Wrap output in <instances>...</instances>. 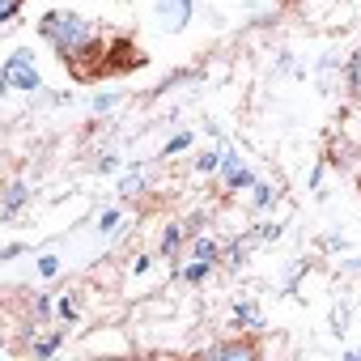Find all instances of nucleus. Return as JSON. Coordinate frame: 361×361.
Masks as SVG:
<instances>
[{"label": "nucleus", "mask_w": 361, "mask_h": 361, "mask_svg": "<svg viewBox=\"0 0 361 361\" xmlns=\"http://www.w3.org/2000/svg\"><path fill=\"white\" fill-rule=\"evenodd\" d=\"M68 340V331L60 327V331H47V336H39L35 344H30V353H35V361H51L56 353H60V344Z\"/></svg>", "instance_id": "12"}, {"label": "nucleus", "mask_w": 361, "mask_h": 361, "mask_svg": "<svg viewBox=\"0 0 361 361\" xmlns=\"http://www.w3.org/2000/svg\"><path fill=\"white\" fill-rule=\"evenodd\" d=\"M276 204V188L268 183V178H255V188H251V213H268Z\"/></svg>", "instance_id": "13"}, {"label": "nucleus", "mask_w": 361, "mask_h": 361, "mask_svg": "<svg viewBox=\"0 0 361 361\" xmlns=\"http://www.w3.org/2000/svg\"><path fill=\"white\" fill-rule=\"evenodd\" d=\"M192 170H196V174H204V178L221 174V149H200V153L192 157Z\"/></svg>", "instance_id": "14"}, {"label": "nucleus", "mask_w": 361, "mask_h": 361, "mask_svg": "<svg viewBox=\"0 0 361 361\" xmlns=\"http://www.w3.org/2000/svg\"><path fill=\"white\" fill-rule=\"evenodd\" d=\"M60 268H64V264H60V255H56V251H47V255H39V276H43V281H51V276H60Z\"/></svg>", "instance_id": "24"}, {"label": "nucleus", "mask_w": 361, "mask_h": 361, "mask_svg": "<svg viewBox=\"0 0 361 361\" xmlns=\"http://www.w3.org/2000/svg\"><path fill=\"white\" fill-rule=\"evenodd\" d=\"M119 221H123V213H119V209H102V213H98V221H94V230H98V234H115V230H119Z\"/></svg>", "instance_id": "21"}, {"label": "nucleus", "mask_w": 361, "mask_h": 361, "mask_svg": "<svg viewBox=\"0 0 361 361\" xmlns=\"http://www.w3.org/2000/svg\"><path fill=\"white\" fill-rule=\"evenodd\" d=\"M251 234H255V243H276V238L285 234V226H281V221H264V226H255Z\"/></svg>", "instance_id": "23"}, {"label": "nucleus", "mask_w": 361, "mask_h": 361, "mask_svg": "<svg viewBox=\"0 0 361 361\" xmlns=\"http://www.w3.org/2000/svg\"><path fill=\"white\" fill-rule=\"evenodd\" d=\"M115 192H119V200H140V196H145V170H140V161H136V166H128V170L119 174Z\"/></svg>", "instance_id": "10"}, {"label": "nucleus", "mask_w": 361, "mask_h": 361, "mask_svg": "<svg viewBox=\"0 0 361 361\" xmlns=\"http://www.w3.org/2000/svg\"><path fill=\"white\" fill-rule=\"evenodd\" d=\"M188 243H192V230L188 226H178V221H170L166 230H161V238H157V259H166V264H183L188 259Z\"/></svg>", "instance_id": "5"}, {"label": "nucleus", "mask_w": 361, "mask_h": 361, "mask_svg": "<svg viewBox=\"0 0 361 361\" xmlns=\"http://www.w3.org/2000/svg\"><path fill=\"white\" fill-rule=\"evenodd\" d=\"M149 268H153V255H136L132 259V276H145Z\"/></svg>", "instance_id": "28"}, {"label": "nucleus", "mask_w": 361, "mask_h": 361, "mask_svg": "<svg viewBox=\"0 0 361 361\" xmlns=\"http://www.w3.org/2000/svg\"><path fill=\"white\" fill-rule=\"evenodd\" d=\"M196 145V132H174L166 145H161V157H174V153H188Z\"/></svg>", "instance_id": "19"}, {"label": "nucleus", "mask_w": 361, "mask_h": 361, "mask_svg": "<svg viewBox=\"0 0 361 361\" xmlns=\"http://www.w3.org/2000/svg\"><path fill=\"white\" fill-rule=\"evenodd\" d=\"M251 247H255V234L247 230L243 238H234V243L226 247V264H230V268H243V264H247V255H251Z\"/></svg>", "instance_id": "15"}, {"label": "nucleus", "mask_w": 361, "mask_h": 361, "mask_svg": "<svg viewBox=\"0 0 361 361\" xmlns=\"http://www.w3.org/2000/svg\"><path fill=\"white\" fill-rule=\"evenodd\" d=\"M18 13H22V0H0V26H13L18 22Z\"/></svg>", "instance_id": "25"}, {"label": "nucleus", "mask_w": 361, "mask_h": 361, "mask_svg": "<svg viewBox=\"0 0 361 361\" xmlns=\"http://www.w3.org/2000/svg\"><path fill=\"white\" fill-rule=\"evenodd\" d=\"M357 327H361V319H357Z\"/></svg>", "instance_id": "30"}, {"label": "nucleus", "mask_w": 361, "mask_h": 361, "mask_svg": "<svg viewBox=\"0 0 361 361\" xmlns=\"http://www.w3.org/2000/svg\"><path fill=\"white\" fill-rule=\"evenodd\" d=\"M0 85H5L9 94H30L35 102L47 94L43 73H39V64H35V51H30V47H13V51L5 56V64H0Z\"/></svg>", "instance_id": "2"}, {"label": "nucleus", "mask_w": 361, "mask_h": 361, "mask_svg": "<svg viewBox=\"0 0 361 361\" xmlns=\"http://www.w3.org/2000/svg\"><path fill=\"white\" fill-rule=\"evenodd\" d=\"M204 357H217V361H251V357H259V344H251V340H217V344L204 348Z\"/></svg>", "instance_id": "6"}, {"label": "nucleus", "mask_w": 361, "mask_h": 361, "mask_svg": "<svg viewBox=\"0 0 361 361\" xmlns=\"http://www.w3.org/2000/svg\"><path fill=\"white\" fill-rule=\"evenodd\" d=\"M30 204V188H26V178H13V183L5 188V204H0V221H13L22 209Z\"/></svg>", "instance_id": "7"}, {"label": "nucleus", "mask_w": 361, "mask_h": 361, "mask_svg": "<svg viewBox=\"0 0 361 361\" xmlns=\"http://www.w3.org/2000/svg\"><path fill=\"white\" fill-rule=\"evenodd\" d=\"M234 327H238V331H259V327H264V310H259L255 298L234 302Z\"/></svg>", "instance_id": "9"}, {"label": "nucleus", "mask_w": 361, "mask_h": 361, "mask_svg": "<svg viewBox=\"0 0 361 361\" xmlns=\"http://www.w3.org/2000/svg\"><path fill=\"white\" fill-rule=\"evenodd\" d=\"M344 85H348L353 98H361V47L344 60Z\"/></svg>", "instance_id": "18"}, {"label": "nucleus", "mask_w": 361, "mask_h": 361, "mask_svg": "<svg viewBox=\"0 0 361 361\" xmlns=\"http://www.w3.org/2000/svg\"><path fill=\"white\" fill-rule=\"evenodd\" d=\"M188 255H192V259H209V264H221V259H226V247H221L213 234H192V243H188Z\"/></svg>", "instance_id": "8"}, {"label": "nucleus", "mask_w": 361, "mask_h": 361, "mask_svg": "<svg viewBox=\"0 0 361 361\" xmlns=\"http://www.w3.org/2000/svg\"><path fill=\"white\" fill-rule=\"evenodd\" d=\"M357 157H361V119H357Z\"/></svg>", "instance_id": "29"}, {"label": "nucleus", "mask_w": 361, "mask_h": 361, "mask_svg": "<svg viewBox=\"0 0 361 361\" xmlns=\"http://www.w3.org/2000/svg\"><path fill=\"white\" fill-rule=\"evenodd\" d=\"M56 314H60L64 323H77V319H81V302H77V293H64V298H56Z\"/></svg>", "instance_id": "20"}, {"label": "nucleus", "mask_w": 361, "mask_h": 361, "mask_svg": "<svg viewBox=\"0 0 361 361\" xmlns=\"http://www.w3.org/2000/svg\"><path fill=\"white\" fill-rule=\"evenodd\" d=\"M30 247L26 243H5V251H0V264H13V259H22Z\"/></svg>", "instance_id": "26"}, {"label": "nucleus", "mask_w": 361, "mask_h": 361, "mask_svg": "<svg viewBox=\"0 0 361 361\" xmlns=\"http://www.w3.org/2000/svg\"><path fill=\"white\" fill-rule=\"evenodd\" d=\"M327 331H331V336H344V331H353V310H348V302H336V306H331Z\"/></svg>", "instance_id": "17"}, {"label": "nucleus", "mask_w": 361, "mask_h": 361, "mask_svg": "<svg viewBox=\"0 0 361 361\" xmlns=\"http://www.w3.org/2000/svg\"><path fill=\"white\" fill-rule=\"evenodd\" d=\"M119 102H123L119 90H98V94H90V111H94V115H111Z\"/></svg>", "instance_id": "16"}, {"label": "nucleus", "mask_w": 361, "mask_h": 361, "mask_svg": "<svg viewBox=\"0 0 361 361\" xmlns=\"http://www.w3.org/2000/svg\"><path fill=\"white\" fill-rule=\"evenodd\" d=\"M39 39L56 51V60H64L68 68L81 64L90 51L102 47L106 35H98V26L85 18V13H73V9H47L39 18Z\"/></svg>", "instance_id": "1"}, {"label": "nucleus", "mask_w": 361, "mask_h": 361, "mask_svg": "<svg viewBox=\"0 0 361 361\" xmlns=\"http://www.w3.org/2000/svg\"><path fill=\"white\" fill-rule=\"evenodd\" d=\"M153 30L161 35H183L192 22H196V0H153Z\"/></svg>", "instance_id": "3"}, {"label": "nucleus", "mask_w": 361, "mask_h": 361, "mask_svg": "<svg viewBox=\"0 0 361 361\" xmlns=\"http://www.w3.org/2000/svg\"><path fill=\"white\" fill-rule=\"evenodd\" d=\"M30 310H35V319H39V323H47V319L56 314V298H51V293H35Z\"/></svg>", "instance_id": "22"}, {"label": "nucleus", "mask_w": 361, "mask_h": 361, "mask_svg": "<svg viewBox=\"0 0 361 361\" xmlns=\"http://www.w3.org/2000/svg\"><path fill=\"white\" fill-rule=\"evenodd\" d=\"M94 170H98V174H115V170H119V153H102V157L94 161Z\"/></svg>", "instance_id": "27"}, {"label": "nucleus", "mask_w": 361, "mask_h": 361, "mask_svg": "<svg viewBox=\"0 0 361 361\" xmlns=\"http://www.w3.org/2000/svg\"><path fill=\"white\" fill-rule=\"evenodd\" d=\"M213 268H217V264H209V259H192V255H188V264H178V268H174V281H183V285H204V281L213 276Z\"/></svg>", "instance_id": "11"}, {"label": "nucleus", "mask_w": 361, "mask_h": 361, "mask_svg": "<svg viewBox=\"0 0 361 361\" xmlns=\"http://www.w3.org/2000/svg\"><path fill=\"white\" fill-rule=\"evenodd\" d=\"M221 183H226V192H234V196L255 188V174H251L247 157L238 153V145H221Z\"/></svg>", "instance_id": "4"}]
</instances>
